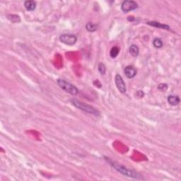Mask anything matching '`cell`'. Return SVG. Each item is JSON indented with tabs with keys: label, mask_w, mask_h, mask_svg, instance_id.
I'll return each instance as SVG.
<instances>
[{
	"label": "cell",
	"mask_w": 181,
	"mask_h": 181,
	"mask_svg": "<svg viewBox=\"0 0 181 181\" xmlns=\"http://www.w3.org/2000/svg\"><path fill=\"white\" fill-rule=\"evenodd\" d=\"M119 53H120V48L115 46V47H112L111 50H110V56L111 57V58H117Z\"/></svg>",
	"instance_id": "obj_12"
},
{
	"label": "cell",
	"mask_w": 181,
	"mask_h": 181,
	"mask_svg": "<svg viewBox=\"0 0 181 181\" xmlns=\"http://www.w3.org/2000/svg\"><path fill=\"white\" fill-rule=\"evenodd\" d=\"M129 50H130V53L132 57L136 58V57H137L138 55H139V47H138L137 45H134V44H133V45H132L130 47Z\"/></svg>",
	"instance_id": "obj_11"
},
{
	"label": "cell",
	"mask_w": 181,
	"mask_h": 181,
	"mask_svg": "<svg viewBox=\"0 0 181 181\" xmlns=\"http://www.w3.org/2000/svg\"><path fill=\"white\" fill-rule=\"evenodd\" d=\"M158 89L161 91H166L168 89V85L166 84H160L158 86Z\"/></svg>",
	"instance_id": "obj_17"
},
{
	"label": "cell",
	"mask_w": 181,
	"mask_h": 181,
	"mask_svg": "<svg viewBox=\"0 0 181 181\" xmlns=\"http://www.w3.org/2000/svg\"><path fill=\"white\" fill-rule=\"evenodd\" d=\"M109 163L111 165L114 169L117 170L118 172H120L121 174H123L125 176L129 177V178H135V179H139L140 178V175L138 174L137 173L134 171L133 170L128 169H127L126 167L125 166L120 165V164L115 163V162L112 161L108 160Z\"/></svg>",
	"instance_id": "obj_1"
},
{
	"label": "cell",
	"mask_w": 181,
	"mask_h": 181,
	"mask_svg": "<svg viewBox=\"0 0 181 181\" xmlns=\"http://www.w3.org/2000/svg\"><path fill=\"white\" fill-rule=\"evenodd\" d=\"M163 42L161 38H154V40H153V45L156 48H161V47H163Z\"/></svg>",
	"instance_id": "obj_14"
},
{
	"label": "cell",
	"mask_w": 181,
	"mask_h": 181,
	"mask_svg": "<svg viewBox=\"0 0 181 181\" xmlns=\"http://www.w3.org/2000/svg\"><path fill=\"white\" fill-rule=\"evenodd\" d=\"M98 69H99V73L101 74V75H104L105 74L106 72V66H105V64L102 63V62H101V63H99V66H98Z\"/></svg>",
	"instance_id": "obj_15"
},
{
	"label": "cell",
	"mask_w": 181,
	"mask_h": 181,
	"mask_svg": "<svg viewBox=\"0 0 181 181\" xmlns=\"http://www.w3.org/2000/svg\"><path fill=\"white\" fill-rule=\"evenodd\" d=\"M9 16H10L11 17H9V16H7V18H8L11 21L14 22V23H16L15 20H14V19H16V21L17 22L20 21V18L18 16H16V15H9Z\"/></svg>",
	"instance_id": "obj_16"
},
{
	"label": "cell",
	"mask_w": 181,
	"mask_h": 181,
	"mask_svg": "<svg viewBox=\"0 0 181 181\" xmlns=\"http://www.w3.org/2000/svg\"><path fill=\"white\" fill-rule=\"evenodd\" d=\"M24 7L26 10L29 12H33L36 8V3L32 0H28L24 2Z\"/></svg>",
	"instance_id": "obj_10"
},
{
	"label": "cell",
	"mask_w": 181,
	"mask_h": 181,
	"mask_svg": "<svg viewBox=\"0 0 181 181\" xmlns=\"http://www.w3.org/2000/svg\"><path fill=\"white\" fill-rule=\"evenodd\" d=\"M125 74L128 79H132L135 77L136 74V70L134 66H127L125 68L124 70Z\"/></svg>",
	"instance_id": "obj_7"
},
{
	"label": "cell",
	"mask_w": 181,
	"mask_h": 181,
	"mask_svg": "<svg viewBox=\"0 0 181 181\" xmlns=\"http://www.w3.org/2000/svg\"><path fill=\"white\" fill-rule=\"evenodd\" d=\"M115 83L118 89L119 90V91L120 93H125L126 92V85H125V83L124 82L123 77L120 74H116L115 77Z\"/></svg>",
	"instance_id": "obj_6"
},
{
	"label": "cell",
	"mask_w": 181,
	"mask_h": 181,
	"mask_svg": "<svg viewBox=\"0 0 181 181\" xmlns=\"http://www.w3.org/2000/svg\"><path fill=\"white\" fill-rule=\"evenodd\" d=\"M57 83H58V86L62 90L66 91V93H69L73 96H76L79 93L78 88L76 87L75 86H74L73 84H70V83L67 82L66 81L64 80V79H58L57 80Z\"/></svg>",
	"instance_id": "obj_3"
},
{
	"label": "cell",
	"mask_w": 181,
	"mask_h": 181,
	"mask_svg": "<svg viewBox=\"0 0 181 181\" xmlns=\"http://www.w3.org/2000/svg\"><path fill=\"white\" fill-rule=\"evenodd\" d=\"M97 28L98 26L96 24H94V23H90V22H88L86 25V30L89 31V32H94V31L97 30Z\"/></svg>",
	"instance_id": "obj_13"
},
{
	"label": "cell",
	"mask_w": 181,
	"mask_h": 181,
	"mask_svg": "<svg viewBox=\"0 0 181 181\" xmlns=\"http://www.w3.org/2000/svg\"><path fill=\"white\" fill-rule=\"evenodd\" d=\"M72 103L75 107H77V108L80 109L82 111L85 112H87L88 114H91L95 116H100V112L97 110L96 108H95L94 107L90 106V105L86 104V103H82L81 101H79L77 99H72Z\"/></svg>",
	"instance_id": "obj_2"
},
{
	"label": "cell",
	"mask_w": 181,
	"mask_h": 181,
	"mask_svg": "<svg viewBox=\"0 0 181 181\" xmlns=\"http://www.w3.org/2000/svg\"><path fill=\"white\" fill-rule=\"evenodd\" d=\"M60 40L66 45H74L77 41V37L74 34L64 33L60 36Z\"/></svg>",
	"instance_id": "obj_4"
},
{
	"label": "cell",
	"mask_w": 181,
	"mask_h": 181,
	"mask_svg": "<svg viewBox=\"0 0 181 181\" xmlns=\"http://www.w3.org/2000/svg\"><path fill=\"white\" fill-rule=\"evenodd\" d=\"M138 8V4L134 1H130V0H126L122 3L121 9L123 12L127 13L131 11L135 10Z\"/></svg>",
	"instance_id": "obj_5"
},
{
	"label": "cell",
	"mask_w": 181,
	"mask_h": 181,
	"mask_svg": "<svg viewBox=\"0 0 181 181\" xmlns=\"http://www.w3.org/2000/svg\"><path fill=\"white\" fill-rule=\"evenodd\" d=\"M147 23L149 26H151L158 28L166 29V30H169L170 29L169 26L163 24V23H161L159 22H157V21H149L147 22Z\"/></svg>",
	"instance_id": "obj_9"
},
{
	"label": "cell",
	"mask_w": 181,
	"mask_h": 181,
	"mask_svg": "<svg viewBox=\"0 0 181 181\" xmlns=\"http://www.w3.org/2000/svg\"><path fill=\"white\" fill-rule=\"evenodd\" d=\"M168 102L170 105L171 106H177V105L179 104L180 103V98H179L178 96H175V95H169L168 96Z\"/></svg>",
	"instance_id": "obj_8"
}]
</instances>
